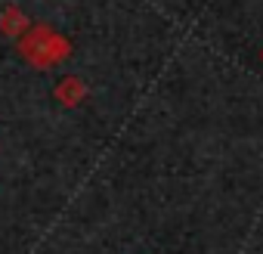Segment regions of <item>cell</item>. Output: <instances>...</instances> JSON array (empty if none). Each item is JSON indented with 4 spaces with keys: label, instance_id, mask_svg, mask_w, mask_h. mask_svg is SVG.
<instances>
[{
    "label": "cell",
    "instance_id": "cell-1",
    "mask_svg": "<svg viewBox=\"0 0 263 254\" xmlns=\"http://www.w3.org/2000/svg\"><path fill=\"white\" fill-rule=\"evenodd\" d=\"M22 25H25V19H22L19 10H7V13H4V31H7V34H19Z\"/></svg>",
    "mask_w": 263,
    "mask_h": 254
},
{
    "label": "cell",
    "instance_id": "cell-2",
    "mask_svg": "<svg viewBox=\"0 0 263 254\" xmlns=\"http://www.w3.org/2000/svg\"><path fill=\"white\" fill-rule=\"evenodd\" d=\"M78 81H62L59 87H56V96L59 99H65V102H74V96H78Z\"/></svg>",
    "mask_w": 263,
    "mask_h": 254
}]
</instances>
